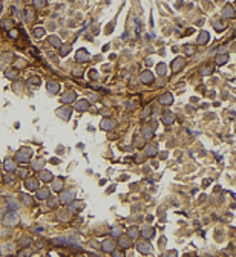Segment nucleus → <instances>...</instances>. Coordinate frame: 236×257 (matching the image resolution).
<instances>
[{"mask_svg": "<svg viewBox=\"0 0 236 257\" xmlns=\"http://www.w3.org/2000/svg\"><path fill=\"white\" fill-rule=\"evenodd\" d=\"M5 182H6V184H12V182H14V178H12L11 175H6V176H5Z\"/></svg>", "mask_w": 236, "mask_h": 257, "instance_id": "obj_49", "label": "nucleus"}, {"mask_svg": "<svg viewBox=\"0 0 236 257\" xmlns=\"http://www.w3.org/2000/svg\"><path fill=\"white\" fill-rule=\"evenodd\" d=\"M54 243H55V245H60V246L67 245V239H65V237H58V239L54 240Z\"/></svg>", "mask_w": 236, "mask_h": 257, "instance_id": "obj_41", "label": "nucleus"}, {"mask_svg": "<svg viewBox=\"0 0 236 257\" xmlns=\"http://www.w3.org/2000/svg\"><path fill=\"white\" fill-rule=\"evenodd\" d=\"M42 167H43V159H40V161H37V162H35V164H34V168H35V170H40Z\"/></svg>", "mask_w": 236, "mask_h": 257, "instance_id": "obj_47", "label": "nucleus"}, {"mask_svg": "<svg viewBox=\"0 0 236 257\" xmlns=\"http://www.w3.org/2000/svg\"><path fill=\"white\" fill-rule=\"evenodd\" d=\"M67 52H71V46H62L60 54H62V55H67Z\"/></svg>", "mask_w": 236, "mask_h": 257, "instance_id": "obj_46", "label": "nucleus"}, {"mask_svg": "<svg viewBox=\"0 0 236 257\" xmlns=\"http://www.w3.org/2000/svg\"><path fill=\"white\" fill-rule=\"evenodd\" d=\"M54 190L55 191H62L63 190V179H57V181H55V184H54Z\"/></svg>", "mask_w": 236, "mask_h": 257, "instance_id": "obj_37", "label": "nucleus"}, {"mask_svg": "<svg viewBox=\"0 0 236 257\" xmlns=\"http://www.w3.org/2000/svg\"><path fill=\"white\" fill-rule=\"evenodd\" d=\"M28 86L29 87H37V86H40V78L39 77H32V78L28 80Z\"/></svg>", "mask_w": 236, "mask_h": 257, "instance_id": "obj_31", "label": "nucleus"}, {"mask_svg": "<svg viewBox=\"0 0 236 257\" xmlns=\"http://www.w3.org/2000/svg\"><path fill=\"white\" fill-rule=\"evenodd\" d=\"M140 228H136V227H131V228H129L127 230V236L129 237H131V239H136V237H138L140 236Z\"/></svg>", "mask_w": 236, "mask_h": 257, "instance_id": "obj_22", "label": "nucleus"}, {"mask_svg": "<svg viewBox=\"0 0 236 257\" xmlns=\"http://www.w3.org/2000/svg\"><path fill=\"white\" fill-rule=\"evenodd\" d=\"M57 204H58L57 198H48V205H49V208H54Z\"/></svg>", "mask_w": 236, "mask_h": 257, "instance_id": "obj_43", "label": "nucleus"}, {"mask_svg": "<svg viewBox=\"0 0 236 257\" xmlns=\"http://www.w3.org/2000/svg\"><path fill=\"white\" fill-rule=\"evenodd\" d=\"M126 107H131V109H132V107H133V104H132V103H126Z\"/></svg>", "mask_w": 236, "mask_h": 257, "instance_id": "obj_55", "label": "nucleus"}, {"mask_svg": "<svg viewBox=\"0 0 236 257\" xmlns=\"http://www.w3.org/2000/svg\"><path fill=\"white\" fill-rule=\"evenodd\" d=\"M69 208L72 210V211H80V210L83 208V202H71V205H69Z\"/></svg>", "mask_w": 236, "mask_h": 257, "instance_id": "obj_35", "label": "nucleus"}, {"mask_svg": "<svg viewBox=\"0 0 236 257\" xmlns=\"http://www.w3.org/2000/svg\"><path fill=\"white\" fill-rule=\"evenodd\" d=\"M213 28H215L218 32H221V31L225 29V25H224V21H221V20H215L213 21Z\"/></svg>", "mask_w": 236, "mask_h": 257, "instance_id": "obj_32", "label": "nucleus"}, {"mask_svg": "<svg viewBox=\"0 0 236 257\" xmlns=\"http://www.w3.org/2000/svg\"><path fill=\"white\" fill-rule=\"evenodd\" d=\"M6 204H8V208H11L12 211L19 208V200L16 198H8V199H6Z\"/></svg>", "mask_w": 236, "mask_h": 257, "instance_id": "obj_21", "label": "nucleus"}, {"mask_svg": "<svg viewBox=\"0 0 236 257\" xmlns=\"http://www.w3.org/2000/svg\"><path fill=\"white\" fill-rule=\"evenodd\" d=\"M159 104H164V106H170L173 103V97H172V93H164V95L159 97Z\"/></svg>", "mask_w": 236, "mask_h": 257, "instance_id": "obj_15", "label": "nucleus"}, {"mask_svg": "<svg viewBox=\"0 0 236 257\" xmlns=\"http://www.w3.org/2000/svg\"><path fill=\"white\" fill-rule=\"evenodd\" d=\"M149 115H150V109L146 107V109H144V112H143V118H147Z\"/></svg>", "mask_w": 236, "mask_h": 257, "instance_id": "obj_50", "label": "nucleus"}, {"mask_svg": "<svg viewBox=\"0 0 236 257\" xmlns=\"http://www.w3.org/2000/svg\"><path fill=\"white\" fill-rule=\"evenodd\" d=\"M46 89H48V92H51V93H58V92H60V84H58L57 81H49V83L46 84Z\"/></svg>", "mask_w": 236, "mask_h": 257, "instance_id": "obj_16", "label": "nucleus"}, {"mask_svg": "<svg viewBox=\"0 0 236 257\" xmlns=\"http://www.w3.org/2000/svg\"><path fill=\"white\" fill-rule=\"evenodd\" d=\"M40 179L42 181H44V182H51L52 179H54V176H52L49 171H46V170H43L42 173H40Z\"/></svg>", "mask_w": 236, "mask_h": 257, "instance_id": "obj_24", "label": "nucleus"}, {"mask_svg": "<svg viewBox=\"0 0 236 257\" xmlns=\"http://www.w3.org/2000/svg\"><path fill=\"white\" fill-rule=\"evenodd\" d=\"M156 153H158L156 145H147L146 147V155H147V156H155Z\"/></svg>", "mask_w": 236, "mask_h": 257, "instance_id": "obj_28", "label": "nucleus"}, {"mask_svg": "<svg viewBox=\"0 0 236 257\" xmlns=\"http://www.w3.org/2000/svg\"><path fill=\"white\" fill-rule=\"evenodd\" d=\"M3 167H5V170L8 171V173H11V171L16 170V162H14V161H6L3 164Z\"/></svg>", "mask_w": 236, "mask_h": 257, "instance_id": "obj_26", "label": "nucleus"}, {"mask_svg": "<svg viewBox=\"0 0 236 257\" xmlns=\"http://www.w3.org/2000/svg\"><path fill=\"white\" fill-rule=\"evenodd\" d=\"M20 199L23 200L26 205H32V198L28 196V194H20Z\"/></svg>", "mask_w": 236, "mask_h": 257, "instance_id": "obj_38", "label": "nucleus"}, {"mask_svg": "<svg viewBox=\"0 0 236 257\" xmlns=\"http://www.w3.org/2000/svg\"><path fill=\"white\" fill-rule=\"evenodd\" d=\"M48 42L54 46L55 49H58V48H62V42H60V38L58 37H55V35H51L49 38H48Z\"/></svg>", "mask_w": 236, "mask_h": 257, "instance_id": "obj_23", "label": "nucleus"}, {"mask_svg": "<svg viewBox=\"0 0 236 257\" xmlns=\"http://www.w3.org/2000/svg\"><path fill=\"white\" fill-rule=\"evenodd\" d=\"M154 135H155V130L152 129V127H149V126H144V127H143V130H141L143 139H150Z\"/></svg>", "mask_w": 236, "mask_h": 257, "instance_id": "obj_14", "label": "nucleus"}, {"mask_svg": "<svg viewBox=\"0 0 236 257\" xmlns=\"http://www.w3.org/2000/svg\"><path fill=\"white\" fill-rule=\"evenodd\" d=\"M90 77H92V78H94V77H97V72L94 71V69H92V71H90Z\"/></svg>", "mask_w": 236, "mask_h": 257, "instance_id": "obj_54", "label": "nucleus"}, {"mask_svg": "<svg viewBox=\"0 0 236 257\" xmlns=\"http://www.w3.org/2000/svg\"><path fill=\"white\" fill-rule=\"evenodd\" d=\"M112 236H113V237L121 236V228H120V227H113V228H112Z\"/></svg>", "mask_w": 236, "mask_h": 257, "instance_id": "obj_45", "label": "nucleus"}, {"mask_svg": "<svg viewBox=\"0 0 236 257\" xmlns=\"http://www.w3.org/2000/svg\"><path fill=\"white\" fill-rule=\"evenodd\" d=\"M74 101H75V93L74 92H67L62 97V103H65V104H71Z\"/></svg>", "mask_w": 236, "mask_h": 257, "instance_id": "obj_17", "label": "nucleus"}, {"mask_svg": "<svg viewBox=\"0 0 236 257\" xmlns=\"http://www.w3.org/2000/svg\"><path fill=\"white\" fill-rule=\"evenodd\" d=\"M19 176H20V178H26V176H28V170H25V168L19 170Z\"/></svg>", "mask_w": 236, "mask_h": 257, "instance_id": "obj_48", "label": "nucleus"}, {"mask_svg": "<svg viewBox=\"0 0 236 257\" xmlns=\"http://www.w3.org/2000/svg\"><path fill=\"white\" fill-rule=\"evenodd\" d=\"M20 256H28V254H31V251L29 250H25V251H22V253H19Z\"/></svg>", "mask_w": 236, "mask_h": 257, "instance_id": "obj_53", "label": "nucleus"}, {"mask_svg": "<svg viewBox=\"0 0 236 257\" xmlns=\"http://www.w3.org/2000/svg\"><path fill=\"white\" fill-rule=\"evenodd\" d=\"M60 200H62L63 204H71L74 200V191H63L62 196H60Z\"/></svg>", "mask_w": 236, "mask_h": 257, "instance_id": "obj_13", "label": "nucleus"}, {"mask_svg": "<svg viewBox=\"0 0 236 257\" xmlns=\"http://www.w3.org/2000/svg\"><path fill=\"white\" fill-rule=\"evenodd\" d=\"M32 158V150L29 147H22V149L16 153V159L19 162H29V159Z\"/></svg>", "mask_w": 236, "mask_h": 257, "instance_id": "obj_1", "label": "nucleus"}, {"mask_svg": "<svg viewBox=\"0 0 236 257\" xmlns=\"http://www.w3.org/2000/svg\"><path fill=\"white\" fill-rule=\"evenodd\" d=\"M136 250H138L140 253H143V254H149V253H150V243L146 242V240L138 242V245H136Z\"/></svg>", "mask_w": 236, "mask_h": 257, "instance_id": "obj_12", "label": "nucleus"}, {"mask_svg": "<svg viewBox=\"0 0 236 257\" xmlns=\"http://www.w3.org/2000/svg\"><path fill=\"white\" fill-rule=\"evenodd\" d=\"M34 6L37 9H42V8L46 6V0H34Z\"/></svg>", "mask_w": 236, "mask_h": 257, "instance_id": "obj_39", "label": "nucleus"}, {"mask_svg": "<svg viewBox=\"0 0 236 257\" xmlns=\"http://www.w3.org/2000/svg\"><path fill=\"white\" fill-rule=\"evenodd\" d=\"M186 52L189 54V55H190V54H193V48H192V46H189V44H187V46H186Z\"/></svg>", "mask_w": 236, "mask_h": 257, "instance_id": "obj_51", "label": "nucleus"}, {"mask_svg": "<svg viewBox=\"0 0 236 257\" xmlns=\"http://www.w3.org/2000/svg\"><path fill=\"white\" fill-rule=\"evenodd\" d=\"M25 187L28 190H31V191H37L39 190V181L37 179H34V178H28L26 181H25Z\"/></svg>", "mask_w": 236, "mask_h": 257, "instance_id": "obj_4", "label": "nucleus"}, {"mask_svg": "<svg viewBox=\"0 0 236 257\" xmlns=\"http://www.w3.org/2000/svg\"><path fill=\"white\" fill-rule=\"evenodd\" d=\"M233 35L236 37V28H235V31H233Z\"/></svg>", "mask_w": 236, "mask_h": 257, "instance_id": "obj_56", "label": "nucleus"}, {"mask_svg": "<svg viewBox=\"0 0 236 257\" xmlns=\"http://www.w3.org/2000/svg\"><path fill=\"white\" fill-rule=\"evenodd\" d=\"M2 220H3V225H6V227H14V225L19 222V216L11 210L9 213H6V214L3 216Z\"/></svg>", "mask_w": 236, "mask_h": 257, "instance_id": "obj_2", "label": "nucleus"}, {"mask_svg": "<svg viewBox=\"0 0 236 257\" xmlns=\"http://www.w3.org/2000/svg\"><path fill=\"white\" fill-rule=\"evenodd\" d=\"M222 17L224 19H235L236 17V12L233 9V6L232 5H225L222 8Z\"/></svg>", "mask_w": 236, "mask_h": 257, "instance_id": "obj_6", "label": "nucleus"}, {"mask_svg": "<svg viewBox=\"0 0 236 257\" xmlns=\"http://www.w3.org/2000/svg\"><path fill=\"white\" fill-rule=\"evenodd\" d=\"M9 35H11V38H16V37H17V31H14V29H12L11 32H9Z\"/></svg>", "mask_w": 236, "mask_h": 257, "instance_id": "obj_52", "label": "nucleus"}, {"mask_svg": "<svg viewBox=\"0 0 236 257\" xmlns=\"http://www.w3.org/2000/svg\"><path fill=\"white\" fill-rule=\"evenodd\" d=\"M156 74H159V75H166V74H167V64L159 63V64L156 66Z\"/></svg>", "mask_w": 236, "mask_h": 257, "instance_id": "obj_34", "label": "nucleus"}, {"mask_svg": "<svg viewBox=\"0 0 236 257\" xmlns=\"http://www.w3.org/2000/svg\"><path fill=\"white\" fill-rule=\"evenodd\" d=\"M100 127L103 129V130H112L113 127H115V121H113L112 118H106V120H103L101 121V124H100Z\"/></svg>", "mask_w": 236, "mask_h": 257, "instance_id": "obj_10", "label": "nucleus"}, {"mask_svg": "<svg viewBox=\"0 0 236 257\" xmlns=\"http://www.w3.org/2000/svg\"><path fill=\"white\" fill-rule=\"evenodd\" d=\"M161 120H163V122L166 124V126H170V124L175 121V115L170 113V112H167V113L163 115V118H161Z\"/></svg>", "mask_w": 236, "mask_h": 257, "instance_id": "obj_19", "label": "nucleus"}, {"mask_svg": "<svg viewBox=\"0 0 236 257\" xmlns=\"http://www.w3.org/2000/svg\"><path fill=\"white\" fill-rule=\"evenodd\" d=\"M12 26H14L12 19H5V20L2 21V28H3V29H12Z\"/></svg>", "mask_w": 236, "mask_h": 257, "instance_id": "obj_33", "label": "nucleus"}, {"mask_svg": "<svg viewBox=\"0 0 236 257\" xmlns=\"http://www.w3.org/2000/svg\"><path fill=\"white\" fill-rule=\"evenodd\" d=\"M34 35H35L37 38H42V37L44 35V29H43V28H37V29H34Z\"/></svg>", "mask_w": 236, "mask_h": 257, "instance_id": "obj_42", "label": "nucleus"}, {"mask_svg": "<svg viewBox=\"0 0 236 257\" xmlns=\"http://www.w3.org/2000/svg\"><path fill=\"white\" fill-rule=\"evenodd\" d=\"M35 19V14L32 8H26V21H32Z\"/></svg>", "mask_w": 236, "mask_h": 257, "instance_id": "obj_36", "label": "nucleus"}, {"mask_svg": "<svg viewBox=\"0 0 236 257\" xmlns=\"http://www.w3.org/2000/svg\"><path fill=\"white\" fill-rule=\"evenodd\" d=\"M154 78H155V75L152 74L150 71H144V72L141 74V77H140L141 83H144V84H150L152 81H154Z\"/></svg>", "mask_w": 236, "mask_h": 257, "instance_id": "obj_9", "label": "nucleus"}, {"mask_svg": "<svg viewBox=\"0 0 236 257\" xmlns=\"http://www.w3.org/2000/svg\"><path fill=\"white\" fill-rule=\"evenodd\" d=\"M31 242H32V240L29 239V237H22L20 239V246H29V245H31Z\"/></svg>", "mask_w": 236, "mask_h": 257, "instance_id": "obj_40", "label": "nucleus"}, {"mask_svg": "<svg viewBox=\"0 0 236 257\" xmlns=\"http://www.w3.org/2000/svg\"><path fill=\"white\" fill-rule=\"evenodd\" d=\"M89 109V103L86 100H83V101H78L77 103V110H80V112H85V110H88Z\"/></svg>", "mask_w": 236, "mask_h": 257, "instance_id": "obj_25", "label": "nucleus"}, {"mask_svg": "<svg viewBox=\"0 0 236 257\" xmlns=\"http://www.w3.org/2000/svg\"><path fill=\"white\" fill-rule=\"evenodd\" d=\"M118 245L123 248V250H127V248L132 246V239L129 236H120L118 237Z\"/></svg>", "mask_w": 236, "mask_h": 257, "instance_id": "obj_5", "label": "nucleus"}, {"mask_svg": "<svg viewBox=\"0 0 236 257\" xmlns=\"http://www.w3.org/2000/svg\"><path fill=\"white\" fill-rule=\"evenodd\" d=\"M77 61L78 63H88L89 61V58H90V55H89V52L86 51V49H80L78 52H77Z\"/></svg>", "mask_w": 236, "mask_h": 257, "instance_id": "obj_7", "label": "nucleus"}, {"mask_svg": "<svg viewBox=\"0 0 236 257\" xmlns=\"http://www.w3.org/2000/svg\"><path fill=\"white\" fill-rule=\"evenodd\" d=\"M71 113H72L71 107H60V109H57V116H60L62 120H69Z\"/></svg>", "mask_w": 236, "mask_h": 257, "instance_id": "obj_3", "label": "nucleus"}, {"mask_svg": "<svg viewBox=\"0 0 236 257\" xmlns=\"http://www.w3.org/2000/svg\"><path fill=\"white\" fill-rule=\"evenodd\" d=\"M227 60H228V55H225V54H221V55L216 57V64L218 66H222L227 63Z\"/></svg>", "mask_w": 236, "mask_h": 257, "instance_id": "obj_30", "label": "nucleus"}, {"mask_svg": "<svg viewBox=\"0 0 236 257\" xmlns=\"http://www.w3.org/2000/svg\"><path fill=\"white\" fill-rule=\"evenodd\" d=\"M210 40L209 37V32H205V31H202V32L199 34V37H198V44H207Z\"/></svg>", "mask_w": 236, "mask_h": 257, "instance_id": "obj_20", "label": "nucleus"}, {"mask_svg": "<svg viewBox=\"0 0 236 257\" xmlns=\"http://www.w3.org/2000/svg\"><path fill=\"white\" fill-rule=\"evenodd\" d=\"M141 234H143V237H144V239H150L152 236H154V230H152L150 227H146V228H143Z\"/></svg>", "mask_w": 236, "mask_h": 257, "instance_id": "obj_29", "label": "nucleus"}, {"mask_svg": "<svg viewBox=\"0 0 236 257\" xmlns=\"http://www.w3.org/2000/svg\"><path fill=\"white\" fill-rule=\"evenodd\" d=\"M115 242H113L112 239H106L104 242H103V245H101V248H103V251H106V253H113V250H115Z\"/></svg>", "mask_w": 236, "mask_h": 257, "instance_id": "obj_8", "label": "nucleus"}, {"mask_svg": "<svg viewBox=\"0 0 236 257\" xmlns=\"http://www.w3.org/2000/svg\"><path fill=\"white\" fill-rule=\"evenodd\" d=\"M184 66H186L184 58H176V60H173V63H172V71H173V72H178V71H181Z\"/></svg>", "mask_w": 236, "mask_h": 257, "instance_id": "obj_11", "label": "nucleus"}, {"mask_svg": "<svg viewBox=\"0 0 236 257\" xmlns=\"http://www.w3.org/2000/svg\"><path fill=\"white\" fill-rule=\"evenodd\" d=\"M49 194H51L49 188H39V190H37V198H39L40 200L48 199V198H49Z\"/></svg>", "mask_w": 236, "mask_h": 257, "instance_id": "obj_18", "label": "nucleus"}, {"mask_svg": "<svg viewBox=\"0 0 236 257\" xmlns=\"http://www.w3.org/2000/svg\"><path fill=\"white\" fill-rule=\"evenodd\" d=\"M5 77H6V78H9V80H14L17 77V69H6Z\"/></svg>", "mask_w": 236, "mask_h": 257, "instance_id": "obj_27", "label": "nucleus"}, {"mask_svg": "<svg viewBox=\"0 0 236 257\" xmlns=\"http://www.w3.org/2000/svg\"><path fill=\"white\" fill-rule=\"evenodd\" d=\"M213 72V66H205L202 69V75H210Z\"/></svg>", "mask_w": 236, "mask_h": 257, "instance_id": "obj_44", "label": "nucleus"}]
</instances>
